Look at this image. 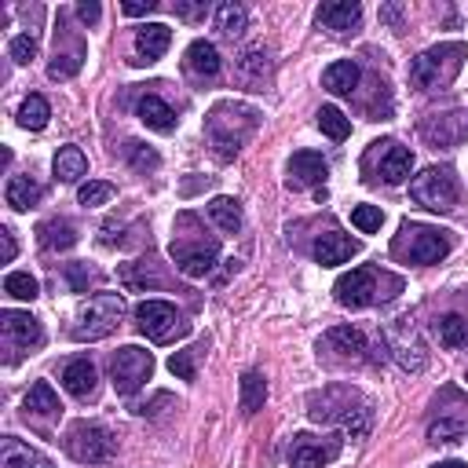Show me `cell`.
I'll list each match as a JSON object with an SVG mask.
<instances>
[{"label":"cell","mask_w":468,"mask_h":468,"mask_svg":"<svg viewBox=\"0 0 468 468\" xmlns=\"http://www.w3.org/2000/svg\"><path fill=\"white\" fill-rule=\"evenodd\" d=\"M125 297L121 293H96L73 322V340H103L121 326Z\"/></svg>","instance_id":"obj_3"},{"label":"cell","mask_w":468,"mask_h":468,"mask_svg":"<svg viewBox=\"0 0 468 468\" xmlns=\"http://www.w3.org/2000/svg\"><path fill=\"white\" fill-rule=\"evenodd\" d=\"M410 263H439L446 253H450V238L446 231H435V227H425V224H403L399 231V245H396Z\"/></svg>","instance_id":"obj_9"},{"label":"cell","mask_w":468,"mask_h":468,"mask_svg":"<svg viewBox=\"0 0 468 468\" xmlns=\"http://www.w3.org/2000/svg\"><path fill=\"white\" fill-rule=\"evenodd\" d=\"M96 385H100V373L88 358H73L66 362L62 369V388L73 396V399H91L96 396Z\"/></svg>","instance_id":"obj_16"},{"label":"cell","mask_w":468,"mask_h":468,"mask_svg":"<svg viewBox=\"0 0 468 468\" xmlns=\"http://www.w3.org/2000/svg\"><path fill=\"white\" fill-rule=\"evenodd\" d=\"M256 129V110H245V107H234V103H220L213 107L209 121H205V132H209V143L216 150V158L231 161L242 143L253 136Z\"/></svg>","instance_id":"obj_1"},{"label":"cell","mask_w":468,"mask_h":468,"mask_svg":"<svg viewBox=\"0 0 468 468\" xmlns=\"http://www.w3.org/2000/svg\"><path fill=\"white\" fill-rule=\"evenodd\" d=\"M66 454L81 464H100V461H110L114 457V435L103 428V425H91V421H77L70 425L66 439H62Z\"/></svg>","instance_id":"obj_6"},{"label":"cell","mask_w":468,"mask_h":468,"mask_svg":"<svg viewBox=\"0 0 468 468\" xmlns=\"http://www.w3.org/2000/svg\"><path fill=\"white\" fill-rule=\"evenodd\" d=\"M37 234H41L44 249H70V245H77V231H73L70 220H48V224L37 227Z\"/></svg>","instance_id":"obj_29"},{"label":"cell","mask_w":468,"mask_h":468,"mask_svg":"<svg viewBox=\"0 0 468 468\" xmlns=\"http://www.w3.org/2000/svg\"><path fill=\"white\" fill-rule=\"evenodd\" d=\"M136 326L154 344H172V340L191 333V322H186L168 301H143L136 308Z\"/></svg>","instance_id":"obj_4"},{"label":"cell","mask_w":468,"mask_h":468,"mask_svg":"<svg viewBox=\"0 0 468 468\" xmlns=\"http://www.w3.org/2000/svg\"><path fill=\"white\" fill-rule=\"evenodd\" d=\"M220 245L216 242H172V260L186 278H205L216 267Z\"/></svg>","instance_id":"obj_12"},{"label":"cell","mask_w":468,"mask_h":468,"mask_svg":"<svg viewBox=\"0 0 468 468\" xmlns=\"http://www.w3.org/2000/svg\"><path fill=\"white\" fill-rule=\"evenodd\" d=\"M0 468H44V461L19 439H5V446H0Z\"/></svg>","instance_id":"obj_30"},{"label":"cell","mask_w":468,"mask_h":468,"mask_svg":"<svg viewBox=\"0 0 468 468\" xmlns=\"http://www.w3.org/2000/svg\"><path fill=\"white\" fill-rule=\"evenodd\" d=\"M48 118H52V107H48L44 96H30V100L23 103V110H19V125H23L26 132H41V129L48 125Z\"/></svg>","instance_id":"obj_34"},{"label":"cell","mask_w":468,"mask_h":468,"mask_svg":"<svg viewBox=\"0 0 468 468\" xmlns=\"http://www.w3.org/2000/svg\"><path fill=\"white\" fill-rule=\"evenodd\" d=\"M168 44H172V30L165 26V23H147V26H139L136 30V52H139V59L136 62H158L165 52H168Z\"/></svg>","instance_id":"obj_17"},{"label":"cell","mask_w":468,"mask_h":468,"mask_svg":"<svg viewBox=\"0 0 468 468\" xmlns=\"http://www.w3.org/2000/svg\"><path fill=\"white\" fill-rule=\"evenodd\" d=\"M381 19H388V23L399 30V8H381Z\"/></svg>","instance_id":"obj_50"},{"label":"cell","mask_w":468,"mask_h":468,"mask_svg":"<svg viewBox=\"0 0 468 468\" xmlns=\"http://www.w3.org/2000/svg\"><path fill=\"white\" fill-rule=\"evenodd\" d=\"M77 15H81V23H100V5H96V0H81Z\"/></svg>","instance_id":"obj_47"},{"label":"cell","mask_w":468,"mask_h":468,"mask_svg":"<svg viewBox=\"0 0 468 468\" xmlns=\"http://www.w3.org/2000/svg\"><path fill=\"white\" fill-rule=\"evenodd\" d=\"M5 198H8V205H12V209L26 213V209H33V205L41 202V183H37V179H30V176H12V179H8Z\"/></svg>","instance_id":"obj_27"},{"label":"cell","mask_w":468,"mask_h":468,"mask_svg":"<svg viewBox=\"0 0 468 468\" xmlns=\"http://www.w3.org/2000/svg\"><path fill=\"white\" fill-rule=\"evenodd\" d=\"M351 224H355L362 234H373V231H381L385 213H381V205H355V209H351Z\"/></svg>","instance_id":"obj_40"},{"label":"cell","mask_w":468,"mask_h":468,"mask_svg":"<svg viewBox=\"0 0 468 468\" xmlns=\"http://www.w3.org/2000/svg\"><path fill=\"white\" fill-rule=\"evenodd\" d=\"M234 73H238V81L249 88V91H260L263 88V81L271 77V62H267V52L263 48H249L242 59H238V66H234Z\"/></svg>","instance_id":"obj_20"},{"label":"cell","mask_w":468,"mask_h":468,"mask_svg":"<svg viewBox=\"0 0 468 468\" xmlns=\"http://www.w3.org/2000/svg\"><path fill=\"white\" fill-rule=\"evenodd\" d=\"M432 468H468V461H439V464H432Z\"/></svg>","instance_id":"obj_51"},{"label":"cell","mask_w":468,"mask_h":468,"mask_svg":"<svg viewBox=\"0 0 468 468\" xmlns=\"http://www.w3.org/2000/svg\"><path fill=\"white\" fill-rule=\"evenodd\" d=\"M168 369L176 373L179 381H195V377H198V369H195V355H191V351H176V355L168 358Z\"/></svg>","instance_id":"obj_43"},{"label":"cell","mask_w":468,"mask_h":468,"mask_svg":"<svg viewBox=\"0 0 468 468\" xmlns=\"http://www.w3.org/2000/svg\"><path fill=\"white\" fill-rule=\"evenodd\" d=\"M362 23V8L355 0H330V5L319 8V26L330 33H355Z\"/></svg>","instance_id":"obj_15"},{"label":"cell","mask_w":468,"mask_h":468,"mask_svg":"<svg viewBox=\"0 0 468 468\" xmlns=\"http://www.w3.org/2000/svg\"><path fill=\"white\" fill-rule=\"evenodd\" d=\"M114 198V183H107V179H91V183H84L81 191H77V202L84 205V209H100V205H107Z\"/></svg>","instance_id":"obj_39"},{"label":"cell","mask_w":468,"mask_h":468,"mask_svg":"<svg viewBox=\"0 0 468 468\" xmlns=\"http://www.w3.org/2000/svg\"><path fill=\"white\" fill-rule=\"evenodd\" d=\"M337 454H340V439L322 443V439L301 432V435L293 439V446H290V468H322V464H330Z\"/></svg>","instance_id":"obj_13"},{"label":"cell","mask_w":468,"mask_h":468,"mask_svg":"<svg viewBox=\"0 0 468 468\" xmlns=\"http://www.w3.org/2000/svg\"><path fill=\"white\" fill-rule=\"evenodd\" d=\"M0 242H5V263H12V260H15V253H19V245H15V234L5 227V231H0Z\"/></svg>","instance_id":"obj_49"},{"label":"cell","mask_w":468,"mask_h":468,"mask_svg":"<svg viewBox=\"0 0 468 468\" xmlns=\"http://www.w3.org/2000/svg\"><path fill=\"white\" fill-rule=\"evenodd\" d=\"M457 179H454V172L450 168H425L421 176H414V183H410V198L417 202V205H425V209H432V213H450L454 205H457Z\"/></svg>","instance_id":"obj_5"},{"label":"cell","mask_w":468,"mask_h":468,"mask_svg":"<svg viewBox=\"0 0 468 468\" xmlns=\"http://www.w3.org/2000/svg\"><path fill=\"white\" fill-rule=\"evenodd\" d=\"M209 12V5L202 0V5H176V15H183V19H198V15H205Z\"/></svg>","instance_id":"obj_48"},{"label":"cell","mask_w":468,"mask_h":468,"mask_svg":"<svg viewBox=\"0 0 468 468\" xmlns=\"http://www.w3.org/2000/svg\"><path fill=\"white\" fill-rule=\"evenodd\" d=\"M410 168H414V154H410V147L388 143V150H385V158H381V179H385V183H392V186H399V183L410 176Z\"/></svg>","instance_id":"obj_22"},{"label":"cell","mask_w":468,"mask_h":468,"mask_svg":"<svg viewBox=\"0 0 468 468\" xmlns=\"http://www.w3.org/2000/svg\"><path fill=\"white\" fill-rule=\"evenodd\" d=\"M125 154H129L132 168H139V172H147V168H158V165H161L158 150H150V147H143V143H129V147H125Z\"/></svg>","instance_id":"obj_41"},{"label":"cell","mask_w":468,"mask_h":468,"mask_svg":"<svg viewBox=\"0 0 468 468\" xmlns=\"http://www.w3.org/2000/svg\"><path fill=\"white\" fill-rule=\"evenodd\" d=\"M326 348H333V351H340L344 358H366V337H362V330H351V326H337V330H330L326 333Z\"/></svg>","instance_id":"obj_26"},{"label":"cell","mask_w":468,"mask_h":468,"mask_svg":"<svg viewBox=\"0 0 468 468\" xmlns=\"http://www.w3.org/2000/svg\"><path fill=\"white\" fill-rule=\"evenodd\" d=\"M435 337L443 348H464L468 344V322L461 315H443L435 322Z\"/></svg>","instance_id":"obj_32"},{"label":"cell","mask_w":468,"mask_h":468,"mask_svg":"<svg viewBox=\"0 0 468 468\" xmlns=\"http://www.w3.org/2000/svg\"><path fill=\"white\" fill-rule=\"evenodd\" d=\"M322 84L333 91V96H351V91H355V84H358V66H355L351 59H340V62L326 66V73H322Z\"/></svg>","instance_id":"obj_28"},{"label":"cell","mask_w":468,"mask_h":468,"mask_svg":"<svg viewBox=\"0 0 468 468\" xmlns=\"http://www.w3.org/2000/svg\"><path fill=\"white\" fill-rule=\"evenodd\" d=\"M0 326H5V337L15 340L19 348H37L44 340L41 322L33 315H26V311H5L0 315Z\"/></svg>","instance_id":"obj_19"},{"label":"cell","mask_w":468,"mask_h":468,"mask_svg":"<svg viewBox=\"0 0 468 468\" xmlns=\"http://www.w3.org/2000/svg\"><path fill=\"white\" fill-rule=\"evenodd\" d=\"M330 176V165L322 154L315 150H297L290 158V186L293 191H304V186H315V191H322V183Z\"/></svg>","instance_id":"obj_14"},{"label":"cell","mask_w":468,"mask_h":468,"mask_svg":"<svg viewBox=\"0 0 468 468\" xmlns=\"http://www.w3.org/2000/svg\"><path fill=\"white\" fill-rule=\"evenodd\" d=\"M385 348L399 358V366H403L406 373H421V369L428 366V348H425V340H421V333H417V326H414L410 319H396V322L388 326Z\"/></svg>","instance_id":"obj_11"},{"label":"cell","mask_w":468,"mask_h":468,"mask_svg":"<svg viewBox=\"0 0 468 468\" xmlns=\"http://www.w3.org/2000/svg\"><path fill=\"white\" fill-rule=\"evenodd\" d=\"M355 253H358V242L348 238V234H340V231H326V234H319V242H315V260H319L322 267L348 263Z\"/></svg>","instance_id":"obj_18"},{"label":"cell","mask_w":468,"mask_h":468,"mask_svg":"<svg viewBox=\"0 0 468 468\" xmlns=\"http://www.w3.org/2000/svg\"><path fill=\"white\" fill-rule=\"evenodd\" d=\"M66 274H70V282H73V290H77V293H84V290H88V271H84V263H70V271H66Z\"/></svg>","instance_id":"obj_46"},{"label":"cell","mask_w":468,"mask_h":468,"mask_svg":"<svg viewBox=\"0 0 468 468\" xmlns=\"http://www.w3.org/2000/svg\"><path fill=\"white\" fill-rule=\"evenodd\" d=\"M461 55H464V44H439V48H428L421 52L414 62H410V81L417 88H435L443 81H450L461 66Z\"/></svg>","instance_id":"obj_8"},{"label":"cell","mask_w":468,"mask_h":468,"mask_svg":"<svg viewBox=\"0 0 468 468\" xmlns=\"http://www.w3.org/2000/svg\"><path fill=\"white\" fill-rule=\"evenodd\" d=\"M77 70H81V52H70V55H59V52H55V62L48 66V77L66 81V77H73Z\"/></svg>","instance_id":"obj_42"},{"label":"cell","mask_w":468,"mask_h":468,"mask_svg":"<svg viewBox=\"0 0 468 468\" xmlns=\"http://www.w3.org/2000/svg\"><path fill=\"white\" fill-rule=\"evenodd\" d=\"M381 282H385V274H377L373 267H355L348 274L337 278V286H333V297L340 308H369V304H377V301H388L381 293Z\"/></svg>","instance_id":"obj_10"},{"label":"cell","mask_w":468,"mask_h":468,"mask_svg":"<svg viewBox=\"0 0 468 468\" xmlns=\"http://www.w3.org/2000/svg\"><path fill=\"white\" fill-rule=\"evenodd\" d=\"M337 406L322 396V399H311V417L315 421H337L344 432H351L355 439H362L366 432H369V425H373V406L358 396V392H351V388H337Z\"/></svg>","instance_id":"obj_2"},{"label":"cell","mask_w":468,"mask_h":468,"mask_svg":"<svg viewBox=\"0 0 468 468\" xmlns=\"http://www.w3.org/2000/svg\"><path fill=\"white\" fill-rule=\"evenodd\" d=\"M209 216L216 220L220 231H238V227H242V205H238L234 198H224V195L213 198V202H209Z\"/></svg>","instance_id":"obj_35"},{"label":"cell","mask_w":468,"mask_h":468,"mask_svg":"<svg viewBox=\"0 0 468 468\" xmlns=\"http://www.w3.org/2000/svg\"><path fill=\"white\" fill-rule=\"evenodd\" d=\"M245 23H249V15H245V8L242 5H220L216 8V30L224 33V37H242L245 33Z\"/></svg>","instance_id":"obj_33"},{"label":"cell","mask_w":468,"mask_h":468,"mask_svg":"<svg viewBox=\"0 0 468 468\" xmlns=\"http://www.w3.org/2000/svg\"><path fill=\"white\" fill-rule=\"evenodd\" d=\"M5 293L15 297V301H37L41 297V286H37V278L30 271H12L5 278Z\"/></svg>","instance_id":"obj_37"},{"label":"cell","mask_w":468,"mask_h":468,"mask_svg":"<svg viewBox=\"0 0 468 468\" xmlns=\"http://www.w3.org/2000/svg\"><path fill=\"white\" fill-rule=\"evenodd\" d=\"M121 12L129 15V19H136V15H150V12H158V0H129V5H121Z\"/></svg>","instance_id":"obj_45"},{"label":"cell","mask_w":468,"mask_h":468,"mask_svg":"<svg viewBox=\"0 0 468 468\" xmlns=\"http://www.w3.org/2000/svg\"><path fill=\"white\" fill-rule=\"evenodd\" d=\"M468 428V414H454V417H439L428 425V439L432 443H457Z\"/></svg>","instance_id":"obj_36"},{"label":"cell","mask_w":468,"mask_h":468,"mask_svg":"<svg viewBox=\"0 0 468 468\" xmlns=\"http://www.w3.org/2000/svg\"><path fill=\"white\" fill-rule=\"evenodd\" d=\"M154 373V358L150 351L136 348V344H125L110 355V377H114V388L118 396H136Z\"/></svg>","instance_id":"obj_7"},{"label":"cell","mask_w":468,"mask_h":468,"mask_svg":"<svg viewBox=\"0 0 468 468\" xmlns=\"http://www.w3.org/2000/svg\"><path fill=\"white\" fill-rule=\"evenodd\" d=\"M8 55H12L19 66H26V62L37 55V41H33V37H15L12 48H8Z\"/></svg>","instance_id":"obj_44"},{"label":"cell","mask_w":468,"mask_h":468,"mask_svg":"<svg viewBox=\"0 0 468 468\" xmlns=\"http://www.w3.org/2000/svg\"><path fill=\"white\" fill-rule=\"evenodd\" d=\"M267 399V381H263V373L249 369L245 377H242V414H256Z\"/></svg>","instance_id":"obj_31"},{"label":"cell","mask_w":468,"mask_h":468,"mask_svg":"<svg viewBox=\"0 0 468 468\" xmlns=\"http://www.w3.org/2000/svg\"><path fill=\"white\" fill-rule=\"evenodd\" d=\"M139 121H143L147 129H154V132H172V129H176L172 107H168L165 100H158V96H143V100H139Z\"/></svg>","instance_id":"obj_24"},{"label":"cell","mask_w":468,"mask_h":468,"mask_svg":"<svg viewBox=\"0 0 468 468\" xmlns=\"http://www.w3.org/2000/svg\"><path fill=\"white\" fill-rule=\"evenodd\" d=\"M52 172H55L59 183H77L88 172V158L81 154V147H59V154L52 161Z\"/></svg>","instance_id":"obj_25"},{"label":"cell","mask_w":468,"mask_h":468,"mask_svg":"<svg viewBox=\"0 0 468 468\" xmlns=\"http://www.w3.org/2000/svg\"><path fill=\"white\" fill-rule=\"evenodd\" d=\"M183 62L195 77H216L220 73V52H216L213 41H195L191 48H186Z\"/></svg>","instance_id":"obj_21"},{"label":"cell","mask_w":468,"mask_h":468,"mask_svg":"<svg viewBox=\"0 0 468 468\" xmlns=\"http://www.w3.org/2000/svg\"><path fill=\"white\" fill-rule=\"evenodd\" d=\"M319 129H322L330 139H337V143L351 136V121H348V118H344V110H340V107H333V103L319 110Z\"/></svg>","instance_id":"obj_38"},{"label":"cell","mask_w":468,"mask_h":468,"mask_svg":"<svg viewBox=\"0 0 468 468\" xmlns=\"http://www.w3.org/2000/svg\"><path fill=\"white\" fill-rule=\"evenodd\" d=\"M23 410H26V417L33 414V417L52 421V417H59V414H62V403H59V396L52 392V385H48V381H37V385L30 388V396H26Z\"/></svg>","instance_id":"obj_23"}]
</instances>
